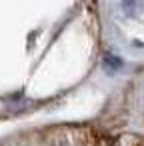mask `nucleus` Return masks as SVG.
<instances>
[{"label": "nucleus", "mask_w": 144, "mask_h": 146, "mask_svg": "<svg viewBox=\"0 0 144 146\" xmlns=\"http://www.w3.org/2000/svg\"><path fill=\"white\" fill-rule=\"evenodd\" d=\"M122 66V60L118 58V56H104V68L108 70V72H112V70H118Z\"/></svg>", "instance_id": "2"}, {"label": "nucleus", "mask_w": 144, "mask_h": 146, "mask_svg": "<svg viewBox=\"0 0 144 146\" xmlns=\"http://www.w3.org/2000/svg\"><path fill=\"white\" fill-rule=\"evenodd\" d=\"M122 8L126 14H132V16H138L144 8V2L142 0H122Z\"/></svg>", "instance_id": "1"}]
</instances>
